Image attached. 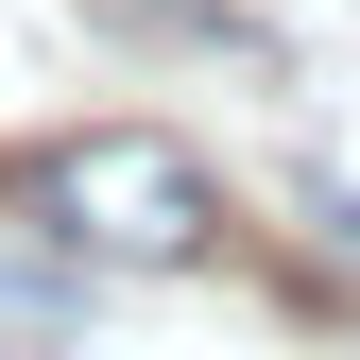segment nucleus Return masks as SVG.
<instances>
[{"instance_id":"1","label":"nucleus","mask_w":360,"mask_h":360,"mask_svg":"<svg viewBox=\"0 0 360 360\" xmlns=\"http://www.w3.org/2000/svg\"><path fill=\"white\" fill-rule=\"evenodd\" d=\"M0 206H18L34 240L103 257V275H206V257L240 240L223 172H206L189 138H155V120H69V138L0 155Z\"/></svg>"},{"instance_id":"2","label":"nucleus","mask_w":360,"mask_h":360,"mask_svg":"<svg viewBox=\"0 0 360 360\" xmlns=\"http://www.w3.org/2000/svg\"><path fill=\"white\" fill-rule=\"evenodd\" d=\"M86 326V309H69V275H18V257H0V360H52Z\"/></svg>"}]
</instances>
